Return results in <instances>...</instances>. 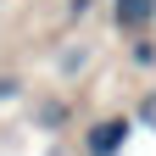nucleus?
Returning <instances> with one entry per match:
<instances>
[{
	"mask_svg": "<svg viewBox=\"0 0 156 156\" xmlns=\"http://www.w3.org/2000/svg\"><path fill=\"white\" fill-rule=\"evenodd\" d=\"M134 140V117L123 112H106L84 128V156H123V145Z\"/></svg>",
	"mask_w": 156,
	"mask_h": 156,
	"instance_id": "nucleus-1",
	"label": "nucleus"
},
{
	"mask_svg": "<svg viewBox=\"0 0 156 156\" xmlns=\"http://www.w3.org/2000/svg\"><path fill=\"white\" fill-rule=\"evenodd\" d=\"M156 23V11H151V0H112V28L123 34V39H140L145 28Z\"/></svg>",
	"mask_w": 156,
	"mask_h": 156,
	"instance_id": "nucleus-2",
	"label": "nucleus"
},
{
	"mask_svg": "<svg viewBox=\"0 0 156 156\" xmlns=\"http://www.w3.org/2000/svg\"><path fill=\"white\" fill-rule=\"evenodd\" d=\"M62 123H67V101H62V95H50V101H39V106H34V128H45V134H50V128H62Z\"/></svg>",
	"mask_w": 156,
	"mask_h": 156,
	"instance_id": "nucleus-3",
	"label": "nucleus"
},
{
	"mask_svg": "<svg viewBox=\"0 0 156 156\" xmlns=\"http://www.w3.org/2000/svg\"><path fill=\"white\" fill-rule=\"evenodd\" d=\"M128 62L140 67V73H156V39H145V34H140V39L128 45Z\"/></svg>",
	"mask_w": 156,
	"mask_h": 156,
	"instance_id": "nucleus-4",
	"label": "nucleus"
},
{
	"mask_svg": "<svg viewBox=\"0 0 156 156\" xmlns=\"http://www.w3.org/2000/svg\"><path fill=\"white\" fill-rule=\"evenodd\" d=\"M17 95H23V78H17V73H0V101H17Z\"/></svg>",
	"mask_w": 156,
	"mask_h": 156,
	"instance_id": "nucleus-5",
	"label": "nucleus"
},
{
	"mask_svg": "<svg viewBox=\"0 0 156 156\" xmlns=\"http://www.w3.org/2000/svg\"><path fill=\"white\" fill-rule=\"evenodd\" d=\"M84 62H89V50H62V73H84Z\"/></svg>",
	"mask_w": 156,
	"mask_h": 156,
	"instance_id": "nucleus-6",
	"label": "nucleus"
},
{
	"mask_svg": "<svg viewBox=\"0 0 156 156\" xmlns=\"http://www.w3.org/2000/svg\"><path fill=\"white\" fill-rule=\"evenodd\" d=\"M89 6H95V0H67V17H73V23H84V17H89Z\"/></svg>",
	"mask_w": 156,
	"mask_h": 156,
	"instance_id": "nucleus-7",
	"label": "nucleus"
},
{
	"mask_svg": "<svg viewBox=\"0 0 156 156\" xmlns=\"http://www.w3.org/2000/svg\"><path fill=\"white\" fill-rule=\"evenodd\" d=\"M151 11H156V0H151Z\"/></svg>",
	"mask_w": 156,
	"mask_h": 156,
	"instance_id": "nucleus-8",
	"label": "nucleus"
}]
</instances>
